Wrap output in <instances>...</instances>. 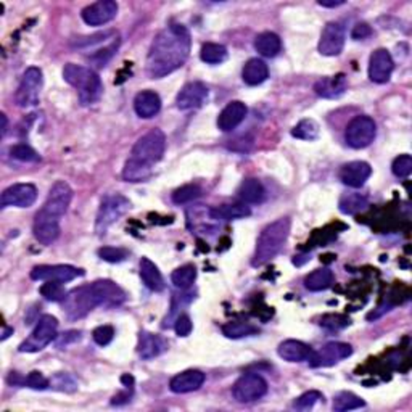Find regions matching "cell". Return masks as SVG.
<instances>
[{
    "instance_id": "obj_1",
    "label": "cell",
    "mask_w": 412,
    "mask_h": 412,
    "mask_svg": "<svg viewBox=\"0 0 412 412\" xmlns=\"http://www.w3.org/2000/svg\"><path fill=\"white\" fill-rule=\"evenodd\" d=\"M190 32L184 25L166 26L154 36L147 55V73L152 79L165 78L187 62L190 55Z\"/></svg>"
},
{
    "instance_id": "obj_2",
    "label": "cell",
    "mask_w": 412,
    "mask_h": 412,
    "mask_svg": "<svg viewBox=\"0 0 412 412\" xmlns=\"http://www.w3.org/2000/svg\"><path fill=\"white\" fill-rule=\"evenodd\" d=\"M290 226L292 224H290L288 218H280L277 221L268 224L261 231L256 240L255 255H253L251 260V264L255 268L268 264L269 261H273L279 255L290 236Z\"/></svg>"
},
{
    "instance_id": "obj_3",
    "label": "cell",
    "mask_w": 412,
    "mask_h": 412,
    "mask_svg": "<svg viewBox=\"0 0 412 412\" xmlns=\"http://www.w3.org/2000/svg\"><path fill=\"white\" fill-rule=\"evenodd\" d=\"M63 78L69 86L76 89L79 102H81L84 106L93 105V103L100 100L103 93L102 79L98 78V74L92 71L91 68L68 63L67 67L63 68Z\"/></svg>"
},
{
    "instance_id": "obj_4",
    "label": "cell",
    "mask_w": 412,
    "mask_h": 412,
    "mask_svg": "<svg viewBox=\"0 0 412 412\" xmlns=\"http://www.w3.org/2000/svg\"><path fill=\"white\" fill-rule=\"evenodd\" d=\"M74 49L91 52V60L97 67H105L119 47V36L116 31L97 32L93 36L78 37L71 42Z\"/></svg>"
},
{
    "instance_id": "obj_5",
    "label": "cell",
    "mask_w": 412,
    "mask_h": 412,
    "mask_svg": "<svg viewBox=\"0 0 412 412\" xmlns=\"http://www.w3.org/2000/svg\"><path fill=\"white\" fill-rule=\"evenodd\" d=\"M166 150V135L161 129H152L150 133L142 135L130 152L129 160L137 163L140 166L153 170V166L161 160Z\"/></svg>"
},
{
    "instance_id": "obj_6",
    "label": "cell",
    "mask_w": 412,
    "mask_h": 412,
    "mask_svg": "<svg viewBox=\"0 0 412 412\" xmlns=\"http://www.w3.org/2000/svg\"><path fill=\"white\" fill-rule=\"evenodd\" d=\"M130 209V201L124 195L113 194L106 195L102 200L100 208H98L97 219H95V232L98 236H105L106 231L118 222Z\"/></svg>"
},
{
    "instance_id": "obj_7",
    "label": "cell",
    "mask_w": 412,
    "mask_h": 412,
    "mask_svg": "<svg viewBox=\"0 0 412 412\" xmlns=\"http://www.w3.org/2000/svg\"><path fill=\"white\" fill-rule=\"evenodd\" d=\"M57 330H58V321L57 317L45 314L42 316L34 330L31 332V335L23 341L20 345L21 353H37V351L44 350L47 345L52 343L57 339Z\"/></svg>"
},
{
    "instance_id": "obj_8",
    "label": "cell",
    "mask_w": 412,
    "mask_h": 412,
    "mask_svg": "<svg viewBox=\"0 0 412 412\" xmlns=\"http://www.w3.org/2000/svg\"><path fill=\"white\" fill-rule=\"evenodd\" d=\"M62 303L65 314L71 321L82 319L92 309L97 308V301L91 285H82V287L71 290Z\"/></svg>"
},
{
    "instance_id": "obj_9",
    "label": "cell",
    "mask_w": 412,
    "mask_h": 412,
    "mask_svg": "<svg viewBox=\"0 0 412 412\" xmlns=\"http://www.w3.org/2000/svg\"><path fill=\"white\" fill-rule=\"evenodd\" d=\"M42 71L39 68L31 67L23 74L20 86L16 89L15 102L21 108H31L39 103L42 91Z\"/></svg>"
},
{
    "instance_id": "obj_10",
    "label": "cell",
    "mask_w": 412,
    "mask_h": 412,
    "mask_svg": "<svg viewBox=\"0 0 412 412\" xmlns=\"http://www.w3.org/2000/svg\"><path fill=\"white\" fill-rule=\"evenodd\" d=\"M377 135V124L371 116H356L354 119H351V123L348 124L345 133V139L346 144L350 145L351 148L360 150L366 148L374 142Z\"/></svg>"
},
{
    "instance_id": "obj_11",
    "label": "cell",
    "mask_w": 412,
    "mask_h": 412,
    "mask_svg": "<svg viewBox=\"0 0 412 412\" xmlns=\"http://www.w3.org/2000/svg\"><path fill=\"white\" fill-rule=\"evenodd\" d=\"M268 393V382L258 374H243L232 388V395L238 402H253Z\"/></svg>"
},
{
    "instance_id": "obj_12",
    "label": "cell",
    "mask_w": 412,
    "mask_h": 412,
    "mask_svg": "<svg viewBox=\"0 0 412 412\" xmlns=\"http://www.w3.org/2000/svg\"><path fill=\"white\" fill-rule=\"evenodd\" d=\"M73 200V189L69 187L68 182L58 181L52 185V189L47 195V200L44 206L41 208V211L50 216L62 219L63 214L68 211V206Z\"/></svg>"
},
{
    "instance_id": "obj_13",
    "label": "cell",
    "mask_w": 412,
    "mask_h": 412,
    "mask_svg": "<svg viewBox=\"0 0 412 412\" xmlns=\"http://www.w3.org/2000/svg\"><path fill=\"white\" fill-rule=\"evenodd\" d=\"M351 354H353L351 345L343 343V341H330V343L322 346L321 350L314 351L308 363L311 367H332L343 359L350 358Z\"/></svg>"
},
{
    "instance_id": "obj_14",
    "label": "cell",
    "mask_w": 412,
    "mask_h": 412,
    "mask_svg": "<svg viewBox=\"0 0 412 412\" xmlns=\"http://www.w3.org/2000/svg\"><path fill=\"white\" fill-rule=\"evenodd\" d=\"M79 275H84L81 269L68 264H41L31 271L32 280H41V282H71Z\"/></svg>"
},
{
    "instance_id": "obj_15",
    "label": "cell",
    "mask_w": 412,
    "mask_h": 412,
    "mask_svg": "<svg viewBox=\"0 0 412 412\" xmlns=\"http://www.w3.org/2000/svg\"><path fill=\"white\" fill-rule=\"evenodd\" d=\"M345 41V26L339 21L327 23L324 30H322L317 49H319L321 54L325 55V57H336V55H340L341 52H343Z\"/></svg>"
},
{
    "instance_id": "obj_16",
    "label": "cell",
    "mask_w": 412,
    "mask_h": 412,
    "mask_svg": "<svg viewBox=\"0 0 412 412\" xmlns=\"http://www.w3.org/2000/svg\"><path fill=\"white\" fill-rule=\"evenodd\" d=\"M93 297H95L97 306L103 308H115L119 306L126 301V292L119 287L118 284H115L113 280L100 279L91 284Z\"/></svg>"
},
{
    "instance_id": "obj_17",
    "label": "cell",
    "mask_w": 412,
    "mask_h": 412,
    "mask_svg": "<svg viewBox=\"0 0 412 412\" xmlns=\"http://www.w3.org/2000/svg\"><path fill=\"white\" fill-rule=\"evenodd\" d=\"M37 200V189L32 184H15L3 190L0 196L2 208L16 206V208H30Z\"/></svg>"
},
{
    "instance_id": "obj_18",
    "label": "cell",
    "mask_w": 412,
    "mask_h": 412,
    "mask_svg": "<svg viewBox=\"0 0 412 412\" xmlns=\"http://www.w3.org/2000/svg\"><path fill=\"white\" fill-rule=\"evenodd\" d=\"M118 15V3L113 0H100L84 8L81 16L89 26H102L113 21Z\"/></svg>"
},
{
    "instance_id": "obj_19",
    "label": "cell",
    "mask_w": 412,
    "mask_h": 412,
    "mask_svg": "<svg viewBox=\"0 0 412 412\" xmlns=\"http://www.w3.org/2000/svg\"><path fill=\"white\" fill-rule=\"evenodd\" d=\"M393 69H395V63H393L390 52L387 49H377L371 55V60H369V78H371L372 82H388Z\"/></svg>"
},
{
    "instance_id": "obj_20",
    "label": "cell",
    "mask_w": 412,
    "mask_h": 412,
    "mask_svg": "<svg viewBox=\"0 0 412 412\" xmlns=\"http://www.w3.org/2000/svg\"><path fill=\"white\" fill-rule=\"evenodd\" d=\"M208 93H209L208 87H206L203 82L194 81L185 84L176 97L177 108L179 110L200 108V106L206 102V98H208Z\"/></svg>"
},
{
    "instance_id": "obj_21",
    "label": "cell",
    "mask_w": 412,
    "mask_h": 412,
    "mask_svg": "<svg viewBox=\"0 0 412 412\" xmlns=\"http://www.w3.org/2000/svg\"><path fill=\"white\" fill-rule=\"evenodd\" d=\"M32 232L42 245H52L60 236V219L39 209L32 224Z\"/></svg>"
},
{
    "instance_id": "obj_22",
    "label": "cell",
    "mask_w": 412,
    "mask_h": 412,
    "mask_svg": "<svg viewBox=\"0 0 412 412\" xmlns=\"http://www.w3.org/2000/svg\"><path fill=\"white\" fill-rule=\"evenodd\" d=\"M372 174V168L366 161H351L340 170V181L351 189H359Z\"/></svg>"
},
{
    "instance_id": "obj_23",
    "label": "cell",
    "mask_w": 412,
    "mask_h": 412,
    "mask_svg": "<svg viewBox=\"0 0 412 412\" xmlns=\"http://www.w3.org/2000/svg\"><path fill=\"white\" fill-rule=\"evenodd\" d=\"M247 113H248V108L243 102L236 100L227 103L226 108H224L218 116V128L221 129L222 133H231V130L238 128V126L243 123Z\"/></svg>"
},
{
    "instance_id": "obj_24",
    "label": "cell",
    "mask_w": 412,
    "mask_h": 412,
    "mask_svg": "<svg viewBox=\"0 0 412 412\" xmlns=\"http://www.w3.org/2000/svg\"><path fill=\"white\" fill-rule=\"evenodd\" d=\"M205 383V374L196 369H190V371L181 372L171 378L170 388L172 393L177 395H184V393L196 391Z\"/></svg>"
},
{
    "instance_id": "obj_25",
    "label": "cell",
    "mask_w": 412,
    "mask_h": 412,
    "mask_svg": "<svg viewBox=\"0 0 412 412\" xmlns=\"http://www.w3.org/2000/svg\"><path fill=\"white\" fill-rule=\"evenodd\" d=\"M346 89H348V78L343 73L322 78L314 84V92L322 98H339L346 92Z\"/></svg>"
},
{
    "instance_id": "obj_26",
    "label": "cell",
    "mask_w": 412,
    "mask_h": 412,
    "mask_svg": "<svg viewBox=\"0 0 412 412\" xmlns=\"http://www.w3.org/2000/svg\"><path fill=\"white\" fill-rule=\"evenodd\" d=\"M168 350L166 340L160 335H154L152 332H140L137 353L142 359H153Z\"/></svg>"
},
{
    "instance_id": "obj_27",
    "label": "cell",
    "mask_w": 412,
    "mask_h": 412,
    "mask_svg": "<svg viewBox=\"0 0 412 412\" xmlns=\"http://www.w3.org/2000/svg\"><path fill=\"white\" fill-rule=\"evenodd\" d=\"M134 110L140 118L150 119L154 115L160 113L161 110V98L153 91H142L134 98Z\"/></svg>"
},
{
    "instance_id": "obj_28",
    "label": "cell",
    "mask_w": 412,
    "mask_h": 412,
    "mask_svg": "<svg viewBox=\"0 0 412 412\" xmlns=\"http://www.w3.org/2000/svg\"><path fill=\"white\" fill-rule=\"evenodd\" d=\"M277 353L284 360L288 363H303V360H309L314 351L306 343L299 340H285L279 345Z\"/></svg>"
},
{
    "instance_id": "obj_29",
    "label": "cell",
    "mask_w": 412,
    "mask_h": 412,
    "mask_svg": "<svg viewBox=\"0 0 412 412\" xmlns=\"http://www.w3.org/2000/svg\"><path fill=\"white\" fill-rule=\"evenodd\" d=\"M139 269L140 279H142L145 287L152 290V292H161V290H165V279H163L160 269H158L148 258H142V260H140Z\"/></svg>"
},
{
    "instance_id": "obj_30",
    "label": "cell",
    "mask_w": 412,
    "mask_h": 412,
    "mask_svg": "<svg viewBox=\"0 0 412 412\" xmlns=\"http://www.w3.org/2000/svg\"><path fill=\"white\" fill-rule=\"evenodd\" d=\"M269 76V68L263 60L251 58L245 63L242 69V79L248 86H260Z\"/></svg>"
},
{
    "instance_id": "obj_31",
    "label": "cell",
    "mask_w": 412,
    "mask_h": 412,
    "mask_svg": "<svg viewBox=\"0 0 412 412\" xmlns=\"http://www.w3.org/2000/svg\"><path fill=\"white\" fill-rule=\"evenodd\" d=\"M238 196L245 205H256L264 200L266 190L260 181L255 177H248L238 187Z\"/></svg>"
},
{
    "instance_id": "obj_32",
    "label": "cell",
    "mask_w": 412,
    "mask_h": 412,
    "mask_svg": "<svg viewBox=\"0 0 412 412\" xmlns=\"http://www.w3.org/2000/svg\"><path fill=\"white\" fill-rule=\"evenodd\" d=\"M250 214V206L245 203L216 206V208H213L211 211H209V216H211V219H216V221H233V219L248 218Z\"/></svg>"
},
{
    "instance_id": "obj_33",
    "label": "cell",
    "mask_w": 412,
    "mask_h": 412,
    "mask_svg": "<svg viewBox=\"0 0 412 412\" xmlns=\"http://www.w3.org/2000/svg\"><path fill=\"white\" fill-rule=\"evenodd\" d=\"M255 49L258 54L263 55V57L273 58L279 54L280 49H282V42H280V37L275 34V32L266 31L261 32L260 36H256Z\"/></svg>"
},
{
    "instance_id": "obj_34",
    "label": "cell",
    "mask_w": 412,
    "mask_h": 412,
    "mask_svg": "<svg viewBox=\"0 0 412 412\" xmlns=\"http://www.w3.org/2000/svg\"><path fill=\"white\" fill-rule=\"evenodd\" d=\"M332 284H334V273L327 268L312 271L304 277V287L311 292H322V290L329 288Z\"/></svg>"
},
{
    "instance_id": "obj_35",
    "label": "cell",
    "mask_w": 412,
    "mask_h": 412,
    "mask_svg": "<svg viewBox=\"0 0 412 412\" xmlns=\"http://www.w3.org/2000/svg\"><path fill=\"white\" fill-rule=\"evenodd\" d=\"M366 406L363 398L351 391H340L339 395L334 398V409L336 412H345V411H353V409H360V407Z\"/></svg>"
},
{
    "instance_id": "obj_36",
    "label": "cell",
    "mask_w": 412,
    "mask_h": 412,
    "mask_svg": "<svg viewBox=\"0 0 412 412\" xmlns=\"http://www.w3.org/2000/svg\"><path fill=\"white\" fill-rule=\"evenodd\" d=\"M200 58L208 65H219V63L226 62L227 49L221 44H213V42H208V44H203V47H201Z\"/></svg>"
},
{
    "instance_id": "obj_37",
    "label": "cell",
    "mask_w": 412,
    "mask_h": 412,
    "mask_svg": "<svg viewBox=\"0 0 412 412\" xmlns=\"http://www.w3.org/2000/svg\"><path fill=\"white\" fill-rule=\"evenodd\" d=\"M196 279V268L194 264H185L177 268L174 273L171 274V280L174 284L176 288L181 290H187L194 285Z\"/></svg>"
},
{
    "instance_id": "obj_38",
    "label": "cell",
    "mask_w": 412,
    "mask_h": 412,
    "mask_svg": "<svg viewBox=\"0 0 412 412\" xmlns=\"http://www.w3.org/2000/svg\"><path fill=\"white\" fill-rule=\"evenodd\" d=\"M222 334L226 335L227 339H243V336L258 334V327L250 324V322L233 321L222 325Z\"/></svg>"
},
{
    "instance_id": "obj_39",
    "label": "cell",
    "mask_w": 412,
    "mask_h": 412,
    "mask_svg": "<svg viewBox=\"0 0 412 412\" xmlns=\"http://www.w3.org/2000/svg\"><path fill=\"white\" fill-rule=\"evenodd\" d=\"M367 198L360 194H348L340 198V211L345 214H356L366 209Z\"/></svg>"
},
{
    "instance_id": "obj_40",
    "label": "cell",
    "mask_w": 412,
    "mask_h": 412,
    "mask_svg": "<svg viewBox=\"0 0 412 412\" xmlns=\"http://www.w3.org/2000/svg\"><path fill=\"white\" fill-rule=\"evenodd\" d=\"M321 128L314 119H301L292 129V135L299 140H316L319 137Z\"/></svg>"
},
{
    "instance_id": "obj_41",
    "label": "cell",
    "mask_w": 412,
    "mask_h": 412,
    "mask_svg": "<svg viewBox=\"0 0 412 412\" xmlns=\"http://www.w3.org/2000/svg\"><path fill=\"white\" fill-rule=\"evenodd\" d=\"M200 195H201V189L198 185L187 184V185H182L181 189H177L174 194H172V201H174L176 205H185L196 200Z\"/></svg>"
},
{
    "instance_id": "obj_42",
    "label": "cell",
    "mask_w": 412,
    "mask_h": 412,
    "mask_svg": "<svg viewBox=\"0 0 412 412\" xmlns=\"http://www.w3.org/2000/svg\"><path fill=\"white\" fill-rule=\"evenodd\" d=\"M10 154L15 160L23 163H37L41 160L39 153L26 144H16L10 148Z\"/></svg>"
},
{
    "instance_id": "obj_43",
    "label": "cell",
    "mask_w": 412,
    "mask_h": 412,
    "mask_svg": "<svg viewBox=\"0 0 412 412\" xmlns=\"http://www.w3.org/2000/svg\"><path fill=\"white\" fill-rule=\"evenodd\" d=\"M41 295L49 301H63L67 298V292L62 282H45L41 287Z\"/></svg>"
},
{
    "instance_id": "obj_44",
    "label": "cell",
    "mask_w": 412,
    "mask_h": 412,
    "mask_svg": "<svg viewBox=\"0 0 412 412\" xmlns=\"http://www.w3.org/2000/svg\"><path fill=\"white\" fill-rule=\"evenodd\" d=\"M391 171H393V174H395L396 177H401V179L409 177L412 172V157L411 154H400V157L393 161Z\"/></svg>"
},
{
    "instance_id": "obj_45",
    "label": "cell",
    "mask_w": 412,
    "mask_h": 412,
    "mask_svg": "<svg viewBox=\"0 0 412 412\" xmlns=\"http://www.w3.org/2000/svg\"><path fill=\"white\" fill-rule=\"evenodd\" d=\"M321 400H324L322 393L316 391V390H311V391L303 393L301 396L297 398V401L293 402V407H295V409H299V411H308V409H311V407L314 406L316 402H319Z\"/></svg>"
},
{
    "instance_id": "obj_46",
    "label": "cell",
    "mask_w": 412,
    "mask_h": 412,
    "mask_svg": "<svg viewBox=\"0 0 412 412\" xmlns=\"http://www.w3.org/2000/svg\"><path fill=\"white\" fill-rule=\"evenodd\" d=\"M50 387L55 388V390L67 393L78 390V383L74 382L73 377L68 376V374H57L54 378H50Z\"/></svg>"
},
{
    "instance_id": "obj_47",
    "label": "cell",
    "mask_w": 412,
    "mask_h": 412,
    "mask_svg": "<svg viewBox=\"0 0 412 412\" xmlns=\"http://www.w3.org/2000/svg\"><path fill=\"white\" fill-rule=\"evenodd\" d=\"M98 256L103 261H108V263H121V261H124L128 258V251L116 247H103L98 250Z\"/></svg>"
},
{
    "instance_id": "obj_48",
    "label": "cell",
    "mask_w": 412,
    "mask_h": 412,
    "mask_svg": "<svg viewBox=\"0 0 412 412\" xmlns=\"http://www.w3.org/2000/svg\"><path fill=\"white\" fill-rule=\"evenodd\" d=\"M321 325L327 330H341L345 327L350 325V319L348 317L341 316V314H327L321 319Z\"/></svg>"
},
{
    "instance_id": "obj_49",
    "label": "cell",
    "mask_w": 412,
    "mask_h": 412,
    "mask_svg": "<svg viewBox=\"0 0 412 412\" xmlns=\"http://www.w3.org/2000/svg\"><path fill=\"white\" fill-rule=\"evenodd\" d=\"M92 336L98 346H106L115 339V329L111 325H100L93 330Z\"/></svg>"
},
{
    "instance_id": "obj_50",
    "label": "cell",
    "mask_w": 412,
    "mask_h": 412,
    "mask_svg": "<svg viewBox=\"0 0 412 412\" xmlns=\"http://www.w3.org/2000/svg\"><path fill=\"white\" fill-rule=\"evenodd\" d=\"M25 385L32 388V390H47L50 387V380L42 376L41 372L34 371L25 378Z\"/></svg>"
},
{
    "instance_id": "obj_51",
    "label": "cell",
    "mask_w": 412,
    "mask_h": 412,
    "mask_svg": "<svg viewBox=\"0 0 412 412\" xmlns=\"http://www.w3.org/2000/svg\"><path fill=\"white\" fill-rule=\"evenodd\" d=\"M192 329H194V324H192L189 316L181 314L179 317H177L176 322H174V330H176L177 335H179V336H189Z\"/></svg>"
},
{
    "instance_id": "obj_52",
    "label": "cell",
    "mask_w": 412,
    "mask_h": 412,
    "mask_svg": "<svg viewBox=\"0 0 412 412\" xmlns=\"http://www.w3.org/2000/svg\"><path fill=\"white\" fill-rule=\"evenodd\" d=\"M371 34H372V30L367 23H358V25L353 27L351 37H353L354 41H360V39H366V37H369Z\"/></svg>"
},
{
    "instance_id": "obj_53",
    "label": "cell",
    "mask_w": 412,
    "mask_h": 412,
    "mask_svg": "<svg viewBox=\"0 0 412 412\" xmlns=\"http://www.w3.org/2000/svg\"><path fill=\"white\" fill-rule=\"evenodd\" d=\"M81 339V332H76V330H71V332H67V334H62L57 339V346L58 348H63V346H67L69 341H76Z\"/></svg>"
},
{
    "instance_id": "obj_54",
    "label": "cell",
    "mask_w": 412,
    "mask_h": 412,
    "mask_svg": "<svg viewBox=\"0 0 412 412\" xmlns=\"http://www.w3.org/2000/svg\"><path fill=\"white\" fill-rule=\"evenodd\" d=\"M321 7H325V8H336V7H341L345 5V0H330V2H327V0H319Z\"/></svg>"
},
{
    "instance_id": "obj_55",
    "label": "cell",
    "mask_w": 412,
    "mask_h": 412,
    "mask_svg": "<svg viewBox=\"0 0 412 412\" xmlns=\"http://www.w3.org/2000/svg\"><path fill=\"white\" fill-rule=\"evenodd\" d=\"M0 119H2V135H5L7 134V128H8V119H7V116L5 115H0Z\"/></svg>"
},
{
    "instance_id": "obj_56",
    "label": "cell",
    "mask_w": 412,
    "mask_h": 412,
    "mask_svg": "<svg viewBox=\"0 0 412 412\" xmlns=\"http://www.w3.org/2000/svg\"><path fill=\"white\" fill-rule=\"evenodd\" d=\"M121 382H123L126 387H130V385H133V383H134V378H133V377H130V376H129V374H126V376H123V377H121Z\"/></svg>"
},
{
    "instance_id": "obj_57",
    "label": "cell",
    "mask_w": 412,
    "mask_h": 412,
    "mask_svg": "<svg viewBox=\"0 0 412 412\" xmlns=\"http://www.w3.org/2000/svg\"><path fill=\"white\" fill-rule=\"evenodd\" d=\"M10 334H13V329H10V327H5V329H3V334H2V340H7L8 336H10Z\"/></svg>"
}]
</instances>
